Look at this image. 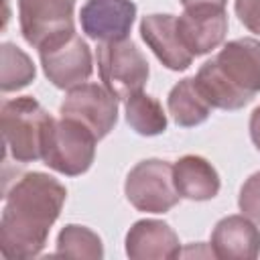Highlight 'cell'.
I'll return each mask as SVG.
<instances>
[{
	"mask_svg": "<svg viewBox=\"0 0 260 260\" xmlns=\"http://www.w3.org/2000/svg\"><path fill=\"white\" fill-rule=\"evenodd\" d=\"M175 187L183 199L209 201L219 193V175L215 167L197 154H185L173 165Z\"/></svg>",
	"mask_w": 260,
	"mask_h": 260,
	"instance_id": "cell-15",
	"label": "cell"
},
{
	"mask_svg": "<svg viewBox=\"0 0 260 260\" xmlns=\"http://www.w3.org/2000/svg\"><path fill=\"white\" fill-rule=\"evenodd\" d=\"M67 189L47 173H24L4 191L0 252L8 260L37 258L57 221Z\"/></svg>",
	"mask_w": 260,
	"mask_h": 260,
	"instance_id": "cell-1",
	"label": "cell"
},
{
	"mask_svg": "<svg viewBox=\"0 0 260 260\" xmlns=\"http://www.w3.org/2000/svg\"><path fill=\"white\" fill-rule=\"evenodd\" d=\"M177 30L193 57L207 55L223 43L228 32V14L223 6L215 4L189 6L181 16H177Z\"/></svg>",
	"mask_w": 260,
	"mask_h": 260,
	"instance_id": "cell-10",
	"label": "cell"
},
{
	"mask_svg": "<svg viewBox=\"0 0 260 260\" xmlns=\"http://www.w3.org/2000/svg\"><path fill=\"white\" fill-rule=\"evenodd\" d=\"M39 57L47 79L59 89H73L85 83L93 71V57L87 43L75 32H63L43 47Z\"/></svg>",
	"mask_w": 260,
	"mask_h": 260,
	"instance_id": "cell-7",
	"label": "cell"
},
{
	"mask_svg": "<svg viewBox=\"0 0 260 260\" xmlns=\"http://www.w3.org/2000/svg\"><path fill=\"white\" fill-rule=\"evenodd\" d=\"M95 59L104 85L118 100H128L130 95L142 91L148 81V61L130 39L100 43Z\"/></svg>",
	"mask_w": 260,
	"mask_h": 260,
	"instance_id": "cell-5",
	"label": "cell"
},
{
	"mask_svg": "<svg viewBox=\"0 0 260 260\" xmlns=\"http://www.w3.org/2000/svg\"><path fill=\"white\" fill-rule=\"evenodd\" d=\"M126 199L146 213H167L181 195L175 187L173 165L160 158H146L134 165L124 183Z\"/></svg>",
	"mask_w": 260,
	"mask_h": 260,
	"instance_id": "cell-6",
	"label": "cell"
},
{
	"mask_svg": "<svg viewBox=\"0 0 260 260\" xmlns=\"http://www.w3.org/2000/svg\"><path fill=\"white\" fill-rule=\"evenodd\" d=\"M211 254L221 260H254L260 254V230L244 213L228 215L211 232Z\"/></svg>",
	"mask_w": 260,
	"mask_h": 260,
	"instance_id": "cell-14",
	"label": "cell"
},
{
	"mask_svg": "<svg viewBox=\"0 0 260 260\" xmlns=\"http://www.w3.org/2000/svg\"><path fill=\"white\" fill-rule=\"evenodd\" d=\"M126 122L140 136H158L167 130V114L160 102L144 91L126 100Z\"/></svg>",
	"mask_w": 260,
	"mask_h": 260,
	"instance_id": "cell-17",
	"label": "cell"
},
{
	"mask_svg": "<svg viewBox=\"0 0 260 260\" xmlns=\"http://www.w3.org/2000/svg\"><path fill=\"white\" fill-rule=\"evenodd\" d=\"M169 114L177 126L193 128L203 124L211 114V104L199 89L195 77H185L173 85L167 98Z\"/></svg>",
	"mask_w": 260,
	"mask_h": 260,
	"instance_id": "cell-16",
	"label": "cell"
},
{
	"mask_svg": "<svg viewBox=\"0 0 260 260\" xmlns=\"http://www.w3.org/2000/svg\"><path fill=\"white\" fill-rule=\"evenodd\" d=\"M195 81L211 108L240 110L260 93V41L234 39L205 61Z\"/></svg>",
	"mask_w": 260,
	"mask_h": 260,
	"instance_id": "cell-2",
	"label": "cell"
},
{
	"mask_svg": "<svg viewBox=\"0 0 260 260\" xmlns=\"http://www.w3.org/2000/svg\"><path fill=\"white\" fill-rule=\"evenodd\" d=\"M75 0H18V20L24 41L43 47L47 41L75 30Z\"/></svg>",
	"mask_w": 260,
	"mask_h": 260,
	"instance_id": "cell-9",
	"label": "cell"
},
{
	"mask_svg": "<svg viewBox=\"0 0 260 260\" xmlns=\"http://www.w3.org/2000/svg\"><path fill=\"white\" fill-rule=\"evenodd\" d=\"M250 138L254 146L260 150V106L254 108V112L250 114Z\"/></svg>",
	"mask_w": 260,
	"mask_h": 260,
	"instance_id": "cell-22",
	"label": "cell"
},
{
	"mask_svg": "<svg viewBox=\"0 0 260 260\" xmlns=\"http://www.w3.org/2000/svg\"><path fill=\"white\" fill-rule=\"evenodd\" d=\"M0 89L4 93L30 85L37 77L32 59L12 43L0 45Z\"/></svg>",
	"mask_w": 260,
	"mask_h": 260,
	"instance_id": "cell-18",
	"label": "cell"
},
{
	"mask_svg": "<svg viewBox=\"0 0 260 260\" xmlns=\"http://www.w3.org/2000/svg\"><path fill=\"white\" fill-rule=\"evenodd\" d=\"M238 205H240V211L246 217L260 223V171L250 175L244 181V185L240 189Z\"/></svg>",
	"mask_w": 260,
	"mask_h": 260,
	"instance_id": "cell-20",
	"label": "cell"
},
{
	"mask_svg": "<svg viewBox=\"0 0 260 260\" xmlns=\"http://www.w3.org/2000/svg\"><path fill=\"white\" fill-rule=\"evenodd\" d=\"M140 37L156 59L171 71H185L193 55L183 45L177 30V16L173 14H146L140 20Z\"/></svg>",
	"mask_w": 260,
	"mask_h": 260,
	"instance_id": "cell-12",
	"label": "cell"
},
{
	"mask_svg": "<svg viewBox=\"0 0 260 260\" xmlns=\"http://www.w3.org/2000/svg\"><path fill=\"white\" fill-rule=\"evenodd\" d=\"M126 254L132 260H175L181 244L175 230L160 219H140L126 234Z\"/></svg>",
	"mask_w": 260,
	"mask_h": 260,
	"instance_id": "cell-13",
	"label": "cell"
},
{
	"mask_svg": "<svg viewBox=\"0 0 260 260\" xmlns=\"http://www.w3.org/2000/svg\"><path fill=\"white\" fill-rule=\"evenodd\" d=\"M134 18L136 4L132 0H87L79 12L81 30L98 43L128 39Z\"/></svg>",
	"mask_w": 260,
	"mask_h": 260,
	"instance_id": "cell-11",
	"label": "cell"
},
{
	"mask_svg": "<svg viewBox=\"0 0 260 260\" xmlns=\"http://www.w3.org/2000/svg\"><path fill=\"white\" fill-rule=\"evenodd\" d=\"M185 8L189 6H197V4H215V6H225L228 0H179Z\"/></svg>",
	"mask_w": 260,
	"mask_h": 260,
	"instance_id": "cell-23",
	"label": "cell"
},
{
	"mask_svg": "<svg viewBox=\"0 0 260 260\" xmlns=\"http://www.w3.org/2000/svg\"><path fill=\"white\" fill-rule=\"evenodd\" d=\"M240 22L254 35H260V0H236L234 4Z\"/></svg>",
	"mask_w": 260,
	"mask_h": 260,
	"instance_id": "cell-21",
	"label": "cell"
},
{
	"mask_svg": "<svg viewBox=\"0 0 260 260\" xmlns=\"http://www.w3.org/2000/svg\"><path fill=\"white\" fill-rule=\"evenodd\" d=\"M61 116L73 118L87 126L98 140L110 134L118 122V98L104 85L81 83L67 91L59 108Z\"/></svg>",
	"mask_w": 260,
	"mask_h": 260,
	"instance_id": "cell-8",
	"label": "cell"
},
{
	"mask_svg": "<svg viewBox=\"0 0 260 260\" xmlns=\"http://www.w3.org/2000/svg\"><path fill=\"white\" fill-rule=\"evenodd\" d=\"M57 256H71V258H89L100 260L104 258V246L100 236L77 223H67L57 236Z\"/></svg>",
	"mask_w": 260,
	"mask_h": 260,
	"instance_id": "cell-19",
	"label": "cell"
},
{
	"mask_svg": "<svg viewBox=\"0 0 260 260\" xmlns=\"http://www.w3.org/2000/svg\"><path fill=\"white\" fill-rule=\"evenodd\" d=\"M95 134L83 126L81 122L73 118L61 116L55 120L45 150H43V162L67 177H77L89 171L93 158H95Z\"/></svg>",
	"mask_w": 260,
	"mask_h": 260,
	"instance_id": "cell-4",
	"label": "cell"
},
{
	"mask_svg": "<svg viewBox=\"0 0 260 260\" xmlns=\"http://www.w3.org/2000/svg\"><path fill=\"white\" fill-rule=\"evenodd\" d=\"M55 118L30 95L2 102L0 130L6 158L16 162L43 160V150Z\"/></svg>",
	"mask_w": 260,
	"mask_h": 260,
	"instance_id": "cell-3",
	"label": "cell"
}]
</instances>
